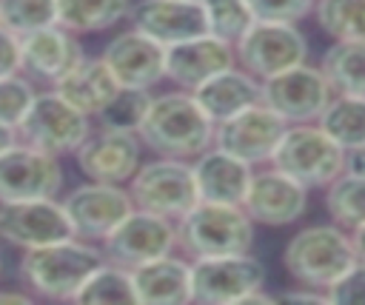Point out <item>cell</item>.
Instances as JSON below:
<instances>
[{"mask_svg": "<svg viewBox=\"0 0 365 305\" xmlns=\"http://www.w3.org/2000/svg\"><path fill=\"white\" fill-rule=\"evenodd\" d=\"M66 103H71L77 111H83L86 117H97L106 103L117 94V80L111 77V71L106 68V63L100 57H83L68 74H63L54 86H51Z\"/></svg>", "mask_w": 365, "mask_h": 305, "instance_id": "obj_24", "label": "cell"}, {"mask_svg": "<svg viewBox=\"0 0 365 305\" xmlns=\"http://www.w3.org/2000/svg\"><path fill=\"white\" fill-rule=\"evenodd\" d=\"M83 57L86 48L80 43V34L63 29L60 23L20 37V74H26L34 86L51 88Z\"/></svg>", "mask_w": 365, "mask_h": 305, "instance_id": "obj_19", "label": "cell"}, {"mask_svg": "<svg viewBox=\"0 0 365 305\" xmlns=\"http://www.w3.org/2000/svg\"><path fill=\"white\" fill-rule=\"evenodd\" d=\"M20 137H17V128L14 125H6V123H0V151H6L9 145H14Z\"/></svg>", "mask_w": 365, "mask_h": 305, "instance_id": "obj_42", "label": "cell"}, {"mask_svg": "<svg viewBox=\"0 0 365 305\" xmlns=\"http://www.w3.org/2000/svg\"><path fill=\"white\" fill-rule=\"evenodd\" d=\"M0 302H31L29 291H0Z\"/></svg>", "mask_w": 365, "mask_h": 305, "instance_id": "obj_43", "label": "cell"}, {"mask_svg": "<svg viewBox=\"0 0 365 305\" xmlns=\"http://www.w3.org/2000/svg\"><path fill=\"white\" fill-rule=\"evenodd\" d=\"M311 17L331 40L365 37V0H317Z\"/></svg>", "mask_w": 365, "mask_h": 305, "instance_id": "obj_31", "label": "cell"}, {"mask_svg": "<svg viewBox=\"0 0 365 305\" xmlns=\"http://www.w3.org/2000/svg\"><path fill=\"white\" fill-rule=\"evenodd\" d=\"M0 271H3V254H0Z\"/></svg>", "mask_w": 365, "mask_h": 305, "instance_id": "obj_44", "label": "cell"}, {"mask_svg": "<svg viewBox=\"0 0 365 305\" xmlns=\"http://www.w3.org/2000/svg\"><path fill=\"white\" fill-rule=\"evenodd\" d=\"M103 262V251L97 242L68 237L60 242H48L40 248L23 251L17 262V276L23 291L31 299H51V302H74L83 279Z\"/></svg>", "mask_w": 365, "mask_h": 305, "instance_id": "obj_2", "label": "cell"}, {"mask_svg": "<svg viewBox=\"0 0 365 305\" xmlns=\"http://www.w3.org/2000/svg\"><path fill=\"white\" fill-rule=\"evenodd\" d=\"M34 94H37V86L26 74L17 71V74L0 77V123L17 128L20 120L26 117Z\"/></svg>", "mask_w": 365, "mask_h": 305, "instance_id": "obj_35", "label": "cell"}, {"mask_svg": "<svg viewBox=\"0 0 365 305\" xmlns=\"http://www.w3.org/2000/svg\"><path fill=\"white\" fill-rule=\"evenodd\" d=\"M268 165L314 191L325 188L345 171V148L336 145L317 123H291L279 137Z\"/></svg>", "mask_w": 365, "mask_h": 305, "instance_id": "obj_6", "label": "cell"}, {"mask_svg": "<svg viewBox=\"0 0 365 305\" xmlns=\"http://www.w3.org/2000/svg\"><path fill=\"white\" fill-rule=\"evenodd\" d=\"M151 94L148 88H117V94L106 103V108L94 117V123L100 128H114V131H134L140 128L145 111H148V103H151Z\"/></svg>", "mask_w": 365, "mask_h": 305, "instance_id": "obj_32", "label": "cell"}, {"mask_svg": "<svg viewBox=\"0 0 365 305\" xmlns=\"http://www.w3.org/2000/svg\"><path fill=\"white\" fill-rule=\"evenodd\" d=\"M143 151L145 145L134 131H114L97 125L88 131V137L71 157L86 180L128 185V180L143 162Z\"/></svg>", "mask_w": 365, "mask_h": 305, "instance_id": "obj_18", "label": "cell"}, {"mask_svg": "<svg viewBox=\"0 0 365 305\" xmlns=\"http://www.w3.org/2000/svg\"><path fill=\"white\" fill-rule=\"evenodd\" d=\"M125 188L134 200V208L151 211L174 222L200 202L191 160L177 157L154 154V160H143Z\"/></svg>", "mask_w": 365, "mask_h": 305, "instance_id": "obj_7", "label": "cell"}, {"mask_svg": "<svg viewBox=\"0 0 365 305\" xmlns=\"http://www.w3.org/2000/svg\"><path fill=\"white\" fill-rule=\"evenodd\" d=\"M20 71V37L0 26V77Z\"/></svg>", "mask_w": 365, "mask_h": 305, "instance_id": "obj_38", "label": "cell"}, {"mask_svg": "<svg viewBox=\"0 0 365 305\" xmlns=\"http://www.w3.org/2000/svg\"><path fill=\"white\" fill-rule=\"evenodd\" d=\"M274 299H282V302H328L322 291H317V288H305V285H297L294 291H282V294L274 296Z\"/></svg>", "mask_w": 365, "mask_h": 305, "instance_id": "obj_39", "label": "cell"}, {"mask_svg": "<svg viewBox=\"0 0 365 305\" xmlns=\"http://www.w3.org/2000/svg\"><path fill=\"white\" fill-rule=\"evenodd\" d=\"M351 242H354V257L359 262H365V225H359V228L351 231Z\"/></svg>", "mask_w": 365, "mask_h": 305, "instance_id": "obj_41", "label": "cell"}, {"mask_svg": "<svg viewBox=\"0 0 365 305\" xmlns=\"http://www.w3.org/2000/svg\"><path fill=\"white\" fill-rule=\"evenodd\" d=\"M351 231L336 222H314L288 237L282 248V268L294 279V285L325 288L354 262Z\"/></svg>", "mask_w": 365, "mask_h": 305, "instance_id": "obj_3", "label": "cell"}, {"mask_svg": "<svg viewBox=\"0 0 365 305\" xmlns=\"http://www.w3.org/2000/svg\"><path fill=\"white\" fill-rule=\"evenodd\" d=\"M137 137L151 154L194 160L214 143V123L202 114L191 91L171 88L151 94Z\"/></svg>", "mask_w": 365, "mask_h": 305, "instance_id": "obj_1", "label": "cell"}, {"mask_svg": "<svg viewBox=\"0 0 365 305\" xmlns=\"http://www.w3.org/2000/svg\"><path fill=\"white\" fill-rule=\"evenodd\" d=\"M325 299L331 305H365V262L354 259L325 288Z\"/></svg>", "mask_w": 365, "mask_h": 305, "instance_id": "obj_36", "label": "cell"}, {"mask_svg": "<svg viewBox=\"0 0 365 305\" xmlns=\"http://www.w3.org/2000/svg\"><path fill=\"white\" fill-rule=\"evenodd\" d=\"M254 20H274V23H299L314 11L317 0H245Z\"/></svg>", "mask_w": 365, "mask_h": 305, "instance_id": "obj_37", "label": "cell"}, {"mask_svg": "<svg viewBox=\"0 0 365 305\" xmlns=\"http://www.w3.org/2000/svg\"><path fill=\"white\" fill-rule=\"evenodd\" d=\"M100 251H103V259L131 271L148 259H157V257L177 251V222L157 217L151 211L134 208L100 242Z\"/></svg>", "mask_w": 365, "mask_h": 305, "instance_id": "obj_13", "label": "cell"}, {"mask_svg": "<svg viewBox=\"0 0 365 305\" xmlns=\"http://www.w3.org/2000/svg\"><path fill=\"white\" fill-rule=\"evenodd\" d=\"M191 168H194V182H197L200 200L242 205L254 165L242 162L240 157H234L211 143L202 154H197L191 160Z\"/></svg>", "mask_w": 365, "mask_h": 305, "instance_id": "obj_23", "label": "cell"}, {"mask_svg": "<svg viewBox=\"0 0 365 305\" xmlns=\"http://www.w3.org/2000/svg\"><path fill=\"white\" fill-rule=\"evenodd\" d=\"M317 125L345 151L365 145V94H331Z\"/></svg>", "mask_w": 365, "mask_h": 305, "instance_id": "obj_28", "label": "cell"}, {"mask_svg": "<svg viewBox=\"0 0 365 305\" xmlns=\"http://www.w3.org/2000/svg\"><path fill=\"white\" fill-rule=\"evenodd\" d=\"M265 265L251 254H217L191 259V302L200 305H242L274 302L265 288Z\"/></svg>", "mask_w": 365, "mask_h": 305, "instance_id": "obj_5", "label": "cell"}, {"mask_svg": "<svg viewBox=\"0 0 365 305\" xmlns=\"http://www.w3.org/2000/svg\"><path fill=\"white\" fill-rule=\"evenodd\" d=\"M331 86L319 66H311L308 60L285 68L274 77L259 80V103H265L271 111H277L288 125L291 123H317L322 108L331 100Z\"/></svg>", "mask_w": 365, "mask_h": 305, "instance_id": "obj_10", "label": "cell"}, {"mask_svg": "<svg viewBox=\"0 0 365 305\" xmlns=\"http://www.w3.org/2000/svg\"><path fill=\"white\" fill-rule=\"evenodd\" d=\"M137 305H185L191 302V259L177 251L131 268Z\"/></svg>", "mask_w": 365, "mask_h": 305, "instance_id": "obj_22", "label": "cell"}, {"mask_svg": "<svg viewBox=\"0 0 365 305\" xmlns=\"http://www.w3.org/2000/svg\"><path fill=\"white\" fill-rule=\"evenodd\" d=\"M60 202L68 214L74 237L97 245L134 211V200L125 185L97 182V180H86L74 185Z\"/></svg>", "mask_w": 365, "mask_h": 305, "instance_id": "obj_11", "label": "cell"}, {"mask_svg": "<svg viewBox=\"0 0 365 305\" xmlns=\"http://www.w3.org/2000/svg\"><path fill=\"white\" fill-rule=\"evenodd\" d=\"M134 0H57V23L74 34H100L128 20Z\"/></svg>", "mask_w": 365, "mask_h": 305, "instance_id": "obj_26", "label": "cell"}, {"mask_svg": "<svg viewBox=\"0 0 365 305\" xmlns=\"http://www.w3.org/2000/svg\"><path fill=\"white\" fill-rule=\"evenodd\" d=\"M200 9L205 17V31L225 43H237L242 31L254 23L245 0H200Z\"/></svg>", "mask_w": 365, "mask_h": 305, "instance_id": "obj_33", "label": "cell"}, {"mask_svg": "<svg viewBox=\"0 0 365 305\" xmlns=\"http://www.w3.org/2000/svg\"><path fill=\"white\" fill-rule=\"evenodd\" d=\"M319 68L334 94H365V37L359 40H334Z\"/></svg>", "mask_w": 365, "mask_h": 305, "instance_id": "obj_27", "label": "cell"}, {"mask_svg": "<svg viewBox=\"0 0 365 305\" xmlns=\"http://www.w3.org/2000/svg\"><path fill=\"white\" fill-rule=\"evenodd\" d=\"M74 302L83 305H137L131 271L103 259L80 285Z\"/></svg>", "mask_w": 365, "mask_h": 305, "instance_id": "obj_29", "label": "cell"}, {"mask_svg": "<svg viewBox=\"0 0 365 305\" xmlns=\"http://www.w3.org/2000/svg\"><path fill=\"white\" fill-rule=\"evenodd\" d=\"M68 237H74V228L57 197L0 202V242L29 251Z\"/></svg>", "mask_w": 365, "mask_h": 305, "instance_id": "obj_16", "label": "cell"}, {"mask_svg": "<svg viewBox=\"0 0 365 305\" xmlns=\"http://www.w3.org/2000/svg\"><path fill=\"white\" fill-rule=\"evenodd\" d=\"M94 128V120L66 103L54 88H37L26 117L17 125V137L54 157H71Z\"/></svg>", "mask_w": 365, "mask_h": 305, "instance_id": "obj_8", "label": "cell"}, {"mask_svg": "<svg viewBox=\"0 0 365 305\" xmlns=\"http://www.w3.org/2000/svg\"><path fill=\"white\" fill-rule=\"evenodd\" d=\"M128 23L160 46H174L205 34L200 0H134Z\"/></svg>", "mask_w": 365, "mask_h": 305, "instance_id": "obj_21", "label": "cell"}, {"mask_svg": "<svg viewBox=\"0 0 365 305\" xmlns=\"http://www.w3.org/2000/svg\"><path fill=\"white\" fill-rule=\"evenodd\" d=\"M60 157L40 151L23 140L0 151V202L57 197L63 191Z\"/></svg>", "mask_w": 365, "mask_h": 305, "instance_id": "obj_14", "label": "cell"}, {"mask_svg": "<svg viewBox=\"0 0 365 305\" xmlns=\"http://www.w3.org/2000/svg\"><path fill=\"white\" fill-rule=\"evenodd\" d=\"M254 237L257 225L242 205L200 200L185 217L177 219V251L188 259L251 251Z\"/></svg>", "mask_w": 365, "mask_h": 305, "instance_id": "obj_4", "label": "cell"}, {"mask_svg": "<svg viewBox=\"0 0 365 305\" xmlns=\"http://www.w3.org/2000/svg\"><path fill=\"white\" fill-rule=\"evenodd\" d=\"M191 97L197 100V105L211 123H220L259 100V80L242 71L240 66H231L214 74L211 80H205L202 86H197Z\"/></svg>", "mask_w": 365, "mask_h": 305, "instance_id": "obj_25", "label": "cell"}, {"mask_svg": "<svg viewBox=\"0 0 365 305\" xmlns=\"http://www.w3.org/2000/svg\"><path fill=\"white\" fill-rule=\"evenodd\" d=\"M308 197L311 191L294 177L282 174L274 165H257L245 188L242 208L254 219V225L285 228L302 219L308 208Z\"/></svg>", "mask_w": 365, "mask_h": 305, "instance_id": "obj_15", "label": "cell"}, {"mask_svg": "<svg viewBox=\"0 0 365 305\" xmlns=\"http://www.w3.org/2000/svg\"><path fill=\"white\" fill-rule=\"evenodd\" d=\"M237 66L234 43H225L214 34H197L191 40L165 46V80L174 83V88L194 91L214 74Z\"/></svg>", "mask_w": 365, "mask_h": 305, "instance_id": "obj_20", "label": "cell"}, {"mask_svg": "<svg viewBox=\"0 0 365 305\" xmlns=\"http://www.w3.org/2000/svg\"><path fill=\"white\" fill-rule=\"evenodd\" d=\"M288 123L265 103H251L242 111L214 123V145L240 157L248 165H268Z\"/></svg>", "mask_w": 365, "mask_h": 305, "instance_id": "obj_12", "label": "cell"}, {"mask_svg": "<svg viewBox=\"0 0 365 305\" xmlns=\"http://www.w3.org/2000/svg\"><path fill=\"white\" fill-rule=\"evenodd\" d=\"M100 60L111 71L120 88H148L154 91L165 80V46L140 29L128 26L106 40Z\"/></svg>", "mask_w": 365, "mask_h": 305, "instance_id": "obj_17", "label": "cell"}, {"mask_svg": "<svg viewBox=\"0 0 365 305\" xmlns=\"http://www.w3.org/2000/svg\"><path fill=\"white\" fill-rule=\"evenodd\" d=\"M345 171L365 177V145L354 148V151H345Z\"/></svg>", "mask_w": 365, "mask_h": 305, "instance_id": "obj_40", "label": "cell"}, {"mask_svg": "<svg viewBox=\"0 0 365 305\" xmlns=\"http://www.w3.org/2000/svg\"><path fill=\"white\" fill-rule=\"evenodd\" d=\"M57 23V0H0V26L23 37Z\"/></svg>", "mask_w": 365, "mask_h": 305, "instance_id": "obj_34", "label": "cell"}, {"mask_svg": "<svg viewBox=\"0 0 365 305\" xmlns=\"http://www.w3.org/2000/svg\"><path fill=\"white\" fill-rule=\"evenodd\" d=\"M234 57L242 71L257 80L274 77L308 60V40L297 23L254 20L234 43Z\"/></svg>", "mask_w": 365, "mask_h": 305, "instance_id": "obj_9", "label": "cell"}, {"mask_svg": "<svg viewBox=\"0 0 365 305\" xmlns=\"http://www.w3.org/2000/svg\"><path fill=\"white\" fill-rule=\"evenodd\" d=\"M322 191H325L322 202L325 211L331 214V222L342 225L345 231L365 225V177L342 171Z\"/></svg>", "mask_w": 365, "mask_h": 305, "instance_id": "obj_30", "label": "cell"}]
</instances>
